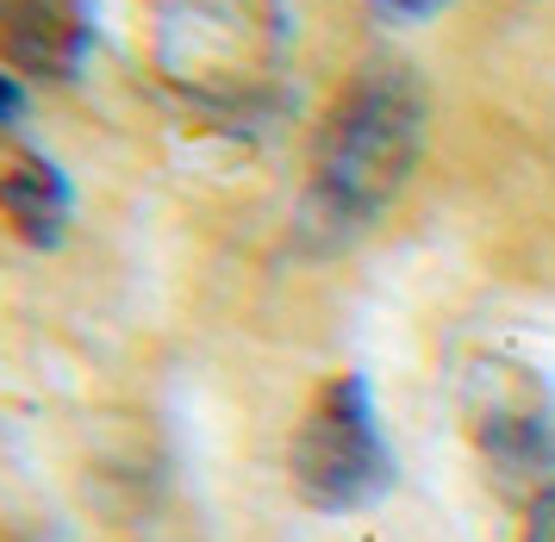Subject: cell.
Returning a JSON list of instances; mask_svg holds the SVG:
<instances>
[{
    "mask_svg": "<svg viewBox=\"0 0 555 542\" xmlns=\"http://www.w3.org/2000/svg\"><path fill=\"white\" fill-rule=\"evenodd\" d=\"M287 480L306 512L350 518L393 493V449L380 437L375 393L362 374H331L312 393L294 449H287Z\"/></svg>",
    "mask_w": 555,
    "mask_h": 542,
    "instance_id": "2",
    "label": "cell"
},
{
    "mask_svg": "<svg viewBox=\"0 0 555 542\" xmlns=\"http://www.w3.org/2000/svg\"><path fill=\"white\" fill-rule=\"evenodd\" d=\"M0 212L26 244H56L76 212V194L51 156H20L13 169H0Z\"/></svg>",
    "mask_w": 555,
    "mask_h": 542,
    "instance_id": "5",
    "label": "cell"
},
{
    "mask_svg": "<svg viewBox=\"0 0 555 542\" xmlns=\"http://www.w3.org/2000/svg\"><path fill=\"white\" fill-rule=\"evenodd\" d=\"M425 150V88L405 63H369L331 100L312 144V206L337 231L375 224Z\"/></svg>",
    "mask_w": 555,
    "mask_h": 542,
    "instance_id": "1",
    "label": "cell"
},
{
    "mask_svg": "<svg viewBox=\"0 0 555 542\" xmlns=\"http://www.w3.org/2000/svg\"><path fill=\"white\" fill-rule=\"evenodd\" d=\"M94 44V31L63 7V0H0V50L7 69L26 75H81V56Z\"/></svg>",
    "mask_w": 555,
    "mask_h": 542,
    "instance_id": "4",
    "label": "cell"
},
{
    "mask_svg": "<svg viewBox=\"0 0 555 542\" xmlns=\"http://www.w3.org/2000/svg\"><path fill=\"white\" fill-rule=\"evenodd\" d=\"M518 542H555V480L543 487V493L530 499V512H525V537Z\"/></svg>",
    "mask_w": 555,
    "mask_h": 542,
    "instance_id": "7",
    "label": "cell"
},
{
    "mask_svg": "<svg viewBox=\"0 0 555 542\" xmlns=\"http://www.w3.org/2000/svg\"><path fill=\"white\" fill-rule=\"evenodd\" d=\"M450 0H375V13L380 20H400V25H412V20H430V13H443Z\"/></svg>",
    "mask_w": 555,
    "mask_h": 542,
    "instance_id": "8",
    "label": "cell"
},
{
    "mask_svg": "<svg viewBox=\"0 0 555 542\" xmlns=\"http://www.w3.org/2000/svg\"><path fill=\"white\" fill-rule=\"evenodd\" d=\"M26 106H31V100H26V81L0 63V131H20V125H26Z\"/></svg>",
    "mask_w": 555,
    "mask_h": 542,
    "instance_id": "6",
    "label": "cell"
},
{
    "mask_svg": "<svg viewBox=\"0 0 555 542\" xmlns=\"http://www.w3.org/2000/svg\"><path fill=\"white\" fill-rule=\"evenodd\" d=\"M468 437L475 449L512 480L555 474V393L550 380L512 356H480L462 387Z\"/></svg>",
    "mask_w": 555,
    "mask_h": 542,
    "instance_id": "3",
    "label": "cell"
}]
</instances>
